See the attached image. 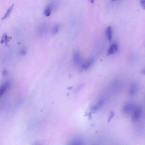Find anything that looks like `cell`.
<instances>
[{
  "mask_svg": "<svg viewBox=\"0 0 145 145\" xmlns=\"http://www.w3.org/2000/svg\"><path fill=\"white\" fill-rule=\"evenodd\" d=\"M142 109L141 106H135L132 112L131 120L132 122H136L140 119L142 113Z\"/></svg>",
  "mask_w": 145,
  "mask_h": 145,
  "instance_id": "1",
  "label": "cell"
},
{
  "mask_svg": "<svg viewBox=\"0 0 145 145\" xmlns=\"http://www.w3.org/2000/svg\"><path fill=\"white\" fill-rule=\"evenodd\" d=\"M135 107L134 103L129 102L126 103L124 105L123 109V113L128 114L132 112Z\"/></svg>",
  "mask_w": 145,
  "mask_h": 145,
  "instance_id": "2",
  "label": "cell"
},
{
  "mask_svg": "<svg viewBox=\"0 0 145 145\" xmlns=\"http://www.w3.org/2000/svg\"><path fill=\"white\" fill-rule=\"evenodd\" d=\"M138 85L137 83L134 82L132 83L130 87L129 93V95L133 96L135 95L138 90Z\"/></svg>",
  "mask_w": 145,
  "mask_h": 145,
  "instance_id": "3",
  "label": "cell"
},
{
  "mask_svg": "<svg viewBox=\"0 0 145 145\" xmlns=\"http://www.w3.org/2000/svg\"><path fill=\"white\" fill-rule=\"evenodd\" d=\"M11 85L10 81H8L6 82L3 84L0 89V95L2 96L3 95L5 91L9 88Z\"/></svg>",
  "mask_w": 145,
  "mask_h": 145,
  "instance_id": "4",
  "label": "cell"
},
{
  "mask_svg": "<svg viewBox=\"0 0 145 145\" xmlns=\"http://www.w3.org/2000/svg\"><path fill=\"white\" fill-rule=\"evenodd\" d=\"M118 50V46L116 44H112L109 47L108 50V55H109L113 54L116 52Z\"/></svg>",
  "mask_w": 145,
  "mask_h": 145,
  "instance_id": "5",
  "label": "cell"
},
{
  "mask_svg": "<svg viewBox=\"0 0 145 145\" xmlns=\"http://www.w3.org/2000/svg\"><path fill=\"white\" fill-rule=\"evenodd\" d=\"M73 60L75 63L77 65L81 64L82 61L81 55L78 52H76L74 54Z\"/></svg>",
  "mask_w": 145,
  "mask_h": 145,
  "instance_id": "6",
  "label": "cell"
},
{
  "mask_svg": "<svg viewBox=\"0 0 145 145\" xmlns=\"http://www.w3.org/2000/svg\"><path fill=\"white\" fill-rule=\"evenodd\" d=\"M14 5V4H13L10 7L8 8L6 13L4 16L1 19L2 20H4L6 19L9 16H10V14L13 10Z\"/></svg>",
  "mask_w": 145,
  "mask_h": 145,
  "instance_id": "7",
  "label": "cell"
},
{
  "mask_svg": "<svg viewBox=\"0 0 145 145\" xmlns=\"http://www.w3.org/2000/svg\"><path fill=\"white\" fill-rule=\"evenodd\" d=\"M94 60L93 59H91L86 62L82 66V69L84 70H87L89 68L93 63Z\"/></svg>",
  "mask_w": 145,
  "mask_h": 145,
  "instance_id": "8",
  "label": "cell"
},
{
  "mask_svg": "<svg viewBox=\"0 0 145 145\" xmlns=\"http://www.w3.org/2000/svg\"><path fill=\"white\" fill-rule=\"evenodd\" d=\"M106 34L109 41H111L112 38V29L111 26H109L106 29Z\"/></svg>",
  "mask_w": 145,
  "mask_h": 145,
  "instance_id": "9",
  "label": "cell"
},
{
  "mask_svg": "<svg viewBox=\"0 0 145 145\" xmlns=\"http://www.w3.org/2000/svg\"><path fill=\"white\" fill-rule=\"evenodd\" d=\"M51 6L50 5L46 7L44 11V14L46 16L49 17L51 15Z\"/></svg>",
  "mask_w": 145,
  "mask_h": 145,
  "instance_id": "10",
  "label": "cell"
},
{
  "mask_svg": "<svg viewBox=\"0 0 145 145\" xmlns=\"http://www.w3.org/2000/svg\"><path fill=\"white\" fill-rule=\"evenodd\" d=\"M60 28V25L58 24H55L53 28L52 34L53 35L57 34L59 31Z\"/></svg>",
  "mask_w": 145,
  "mask_h": 145,
  "instance_id": "11",
  "label": "cell"
},
{
  "mask_svg": "<svg viewBox=\"0 0 145 145\" xmlns=\"http://www.w3.org/2000/svg\"><path fill=\"white\" fill-rule=\"evenodd\" d=\"M45 25H42L40 27V31H42V32L45 31L46 30V26Z\"/></svg>",
  "mask_w": 145,
  "mask_h": 145,
  "instance_id": "12",
  "label": "cell"
},
{
  "mask_svg": "<svg viewBox=\"0 0 145 145\" xmlns=\"http://www.w3.org/2000/svg\"><path fill=\"white\" fill-rule=\"evenodd\" d=\"M140 4L142 7L145 10V0H140Z\"/></svg>",
  "mask_w": 145,
  "mask_h": 145,
  "instance_id": "13",
  "label": "cell"
},
{
  "mask_svg": "<svg viewBox=\"0 0 145 145\" xmlns=\"http://www.w3.org/2000/svg\"><path fill=\"white\" fill-rule=\"evenodd\" d=\"M8 74V71L7 70H4L3 73L2 75L3 76H6Z\"/></svg>",
  "mask_w": 145,
  "mask_h": 145,
  "instance_id": "14",
  "label": "cell"
},
{
  "mask_svg": "<svg viewBox=\"0 0 145 145\" xmlns=\"http://www.w3.org/2000/svg\"><path fill=\"white\" fill-rule=\"evenodd\" d=\"M114 116V112L112 111V112L111 113V115L110 117H109V121H110V120L112 119V118Z\"/></svg>",
  "mask_w": 145,
  "mask_h": 145,
  "instance_id": "15",
  "label": "cell"
},
{
  "mask_svg": "<svg viewBox=\"0 0 145 145\" xmlns=\"http://www.w3.org/2000/svg\"><path fill=\"white\" fill-rule=\"evenodd\" d=\"M26 53V51L25 50H22L21 52V54L23 55H25Z\"/></svg>",
  "mask_w": 145,
  "mask_h": 145,
  "instance_id": "16",
  "label": "cell"
},
{
  "mask_svg": "<svg viewBox=\"0 0 145 145\" xmlns=\"http://www.w3.org/2000/svg\"><path fill=\"white\" fill-rule=\"evenodd\" d=\"M141 73L145 75V67L143 68L141 71Z\"/></svg>",
  "mask_w": 145,
  "mask_h": 145,
  "instance_id": "17",
  "label": "cell"
},
{
  "mask_svg": "<svg viewBox=\"0 0 145 145\" xmlns=\"http://www.w3.org/2000/svg\"><path fill=\"white\" fill-rule=\"evenodd\" d=\"M91 3H93L94 2V0H90Z\"/></svg>",
  "mask_w": 145,
  "mask_h": 145,
  "instance_id": "18",
  "label": "cell"
},
{
  "mask_svg": "<svg viewBox=\"0 0 145 145\" xmlns=\"http://www.w3.org/2000/svg\"><path fill=\"white\" fill-rule=\"evenodd\" d=\"M112 1H115V0H112Z\"/></svg>",
  "mask_w": 145,
  "mask_h": 145,
  "instance_id": "19",
  "label": "cell"
}]
</instances>
